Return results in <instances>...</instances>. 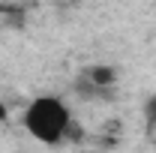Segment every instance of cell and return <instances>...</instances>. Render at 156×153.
<instances>
[{
    "instance_id": "6da1fadb",
    "label": "cell",
    "mask_w": 156,
    "mask_h": 153,
    "mask_svg": "<svg viewBox=\"0 0 156 153\" xmlns=\"http://www.w3.org/2000/svg\"><path fill=\"white\" fill-rule=\"evenodd\" d=\"M24 129L42 144H60L66 135H72V111L60 96H36L21 117Z\"/></svg>"
},
{
    "instance_id": "7a4b0ae2",
    "label": "cell",
    "mask_w": 156,
    "mask_h": 153,
    "mask_svg": "<svg viewBox=\"0 0 156 153\" xmlns=\"http://www.w3.org/2000/svg\"><path fill=\"white\" fill-rule=\"evenodd\" d=\"M144 117H147V126L156 129V93L147 99V105H144Z\"/></svg>"
},
{
    "instance_id": "3957f363",
    "label": "cell",
    "mask_w": 156,
    "mask_h": 153,
    "mask_svg": "<svg viewBox=\"0 0 156 153\" xmlns=\"http://www.w3.org/2000/svg\"><path fill=\"white\" fill-rule=\"evenodd\" d=\"M6 114H9V111H6V105H3V102H0V123H3V120H6Z\"/></svg>"
}]
</instances>
